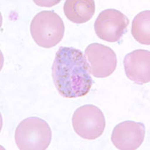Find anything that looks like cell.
Here are the masks:
<instances>
[{"instance_id": "obj_10", "label": "cell", "mask_w": 150, "mask_h": 150, "mask_svg": "<svg viewBox=\"0 0 150 150\" xmlns=\"http://www.w3.org/2000/svg\"><path fill=\"white\" fill-rule=\"evenodd\" d=\"M132 34L140 44L150 45V11H143L134 18Z\"/></svg>"}, {"instance_id": "obj_3", "label": "cell", "mask_w": 150, "mask_h": 150, "mask_svg": "<svg viewBox=\"0 0 150 150\" xmlns=\"http://www.w3.org/2000/svg\"><path fill=\"white\" fill-rule=\"evenodd\" d=\"M30 32L37 45L50 49L57 45L64 35V24L62 18L53 11H42L34 17Z\"/></svg>"}, {"instance_id": "obj_9", "label": "cell", "mask_w": 150, "mask_h": 150, "mask_svg": "<svg viewBox=\"0 0 150 150\" xmlns=\"http://www.w3.org/2000/svg\"><path fill=\"white\" fill-rule=\"evenodd\" d=\"M65 16L71 22L83 24L92 19L95 12V3L93 0L68 1L64 4Z\"/></svg>"}, {"instance_id": "obj_2", "label": "cell", "mask_w": 150, "mask_h": 150, "mask_svg": "<svg viewBox=\"0 0 150 150\" xmlns=\"http://www.w3.org/2000/svg\"><path fill=\"white\" fill-rule=\"evenodd\" d=\"M14 138L19 149H46L51 143L52 134L46 121L39 117H32L19 124Z\"/></svg>"}, {"instance_id": "obj_8", "label": "cell", "mask_w": 150, "mask_h": 150, "mask_svg": "<svg viewBox=\"0 0 150 150\" xmlns=\"http://www.w3.org/2000/svg\"><path fill=\"white\" fill-rule=\"evenodd\" d=\"M124 67L127 77L137 84L150 81V52L137 50L130 52L124 59Z\"/></svg>"}, {"instance_id": "obj_5", "label": "cell", "mask_w": 150, "mask_h": 150, "mask_svg": "<svg viewBox=\"0 0 150 150\" xmlns=\"http://www.w3.org/2000/svg\"><path fill=\"white\" fill-rule=\"evenodd\" d=\"M129 24L128 17L114 9H107L99 14L94 22L96 34L102 40L117 42L126 32Z\"/></svg>"}, {"instance_id": "obj_1", "label": "cell", "mask_w": 150, "mask_h": 150, "mask_svg": "<svg viewBox=\"0 0 150 150\" xmlns=\"http://www.w3.org/2000/svg\"><path fill=\"white\" fill-rule=\"evenodd\" d=\"M52 71L55 87L65 98L84 97L92 87L87 58L78 49L60 47L55 55Z\"/></svg>"}, {"instance_id": "obj_6", "label": "cell", "mask_w": 150, "mask_h": 150, "mask_svg": "<svg viewBox=\"0 0 150 150\" xmlns=\"http://www.w3.org/2000/svg\"><path fill=\"white\" fill-rule=\"evenodd\" d=\"M90 72L97 78H105L115 71L117 59L115 52L109 47L92 43L85 50Z\"/></svg>"}, {"instance_id": "obj_4", "label": "cell", "mask_w": 150, "mask_h": 150, "mask_svg": "<svg viewBox=\"0 0 150 150\" xmlns=\"http://www.w3.org/2000/svg\"><path fill=\"white\" fill-rule=\"evenodd\" d=\"M72 126L75 132L84 139L94 140L104 133L105 117L97 106L86 104L79 107L72 116Z\"/></svg>"}, {"instance_id": "obj_7", "label": "cell", "mask_w": 150, "mask_h": 150, "mask_svg": "<svg viewBox=\"0 0 150 150\" xmlns=\"http://www.w3.org/2000/svg\"><path fill=\"white\" fill-rule=\"evenodd\" d=\"M145 137V126L141 122L125 121L114 128L112 142L115 147L122 150L138 149Z\"/></svg>"}]
</instances>
